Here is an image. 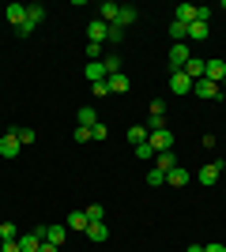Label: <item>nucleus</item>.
<instances>
[{"label": "nucleus", "mask_w": 226, "mask_h": 252, "mask_svg": "<svg viewBox=\"0 0 226 252\" xmlns=\"http://www.w3.org/2000/svg\"><path fill=\"white\" fill-rule=\"evenodd\" d=\"M0 241H19V226H15V222H4V226H0Z\"/></svg>", "instance_id": "26"}, {"label": "nucleus", "mask_w": 226, "mask_h": 252, "mask_svg": "<svg viewBox=\"0 0 226 252\" xmlns=\"http://www.w3.org/2000/svg\"><path fill=\"white\" fill-rule=\"evenodd\" d=\"M173 19L196 23V19H200V8H196V4H177V8H173Z\"/></svg>", "instance_id": "13"}, {"label": "nucleus", "mask_w": 226, "mask_h": 252, "mask_svg": "<svg viewBox=\"0 0 226 252\" xmlns=\"http://www.w3.org/2000/svg\"><path fill=\"white\" fill-rule=\"evenodd\" d=\"M75 121H79V128H95V125H98V113H95V105H83Z\"/></svg>", "instance_id": "19"}, {"label": "nucleus", "mask_w": 226, "mask_h": 252, "mask_svg": "<svg viewBox=\"0 0 226 252\" xmlns=\"http://www.w3.org/2000/svg\"><path fill=\"white\" fill-rule=\"evenodd\" d=\"M83 75H87V83H91V87H95V83H106V79H109V75H106V64H102V61H87Z\"/></svg>", "instance_id": "4"}, {"label": "nucleus", "mask_w": 226, "mask_h": 252, "mask_svg": "<svg viewBox=\"0 0 226 252\" xmlns=\"http://www.w3.org/2000/svg\"><path fill=\"white\" fill-rule=\"evenodd\" d=\"M72 136H75V143H87V139H95V136H91V128H75Z\"/></svg>", "instance_id": "33"}, {"label": "nucleus", "mask_w": 226, "mask_h": 252, "mask_svg": "<svg viewBox=\"0 0 226 252\" xmlns=\"http://www.w3.org/2000/svg\"><path fill=\"white\" fill-rule=\"evenodd\" d=\"M147 136H151V132L143 125H132L129 128V143H132V147H136V143H147Z\"/></svg>", "instance_id": "25"}, {"label": "nucleus", "mask_w": 226, "mask_h": 252, "mask_svg": "<svg viewBox=\"0 0 226 252\" xmlns=\"http://www.w3.org/2000/svg\"><path fill=\"white\" fill-rule=\"evenodd\" d=\"M132 151H136V158H140V162H155V158H159V151L151 147V143H136Z\"/></svg>", "instance_id": "23"}, {"label": "nucleus", "mask_w": 226, "mask_h": 252, "mask_svg": "<svg viewBox=\"0 0 226 252\" xmlns=\"http://www.w3.org/2000/svg\"><path fill=\"white\" fill-rule=\"evenodd\" d=\"M173 166H177V158H173V151H162V155L155 158V169H162V173H170Z\"/></svg>", "instance_id": "22"}, {"label": "nucleus", "mask_w": 226, "mask_h": 252, "mask_svg": "<svg viewBox=\"0 0 226 252\" xmlns=\"http://www.w3.org/2000/svg\"><path fill=\"white\" fill-rule=\"evenodd\" d=\"M87 57H91V61H102V45H95V42H87Z\"/></svg>", "instance_id": "32"}, {"label": "nucleus", "mask_w": 226, "mask_h": 252, "mask_svg": "<svg viewBox=\"0 0 226 252\" xmlns=\"http://www.w3.org/2000/svg\"><path fill=\"white\" fill-rule=\"evenodd\" d=\"M223 192H226V185H223Z\"/></svg>", "instance_id": "44"}, {"label": "nucleus", "mask_w": 226, "mask_h": 252, "mask_svg": "<svg viewBox=\"0 0 226 252\" xmlns=\"http://www.w3.org/2000/svg\"><path fill=\"white\" fill-rule=\"evenodd\" d=\"M219 91H223V94H226V79H223V83H219Z\"/></svg>", "instance_id": "42"}, {"label": "nucleus", "mask_w": 226, "mask_h": 252, "mask_svg": "<svg viewBox=\"0 0 226 252\" xmlns=\"http://www.w3.org/2000/svg\"><path fill=\"white\" fill-rule=\"evenodd\" d=\"M193 94L211 102V98H223V91H219V83H211V79H196V83H193Z\"/></svg>", "instance_id": "3"}, {"label": "nucleus", "mask_w": 226, "mask_h": 252, "mask_svg": "<svg viewBox=\"0 0 226 252\" xmlns=\"http://www.w3.org/2000/svg\"><path fill=\"white\" fill-rule=\"evenodd\" d=\"M65 237H68V226L65 222H53V226H45V245H65Z\"/></svg>", "instance_id": "8"}, {"label": "nucleus", "mask_w": 226, "mask_h": 252, "mask_svg": "<svg viewBox=\"0 0 226 252\" xmlns=\"http://www.w3.org/2000/svg\"><path fill=\"white\" fill-rule=\"evenodd\" d=\"M185 252H204V245H189V249H185Z\"/></svg>", "instance_id": "39"}, {"label": "nucleus", "mask_w": 226, "mask_h": 252, "mask_svg": "<svg viewBox=\"0 0 226 252\" xmlns=\"http://www.w3.org/2000/svg\"><path fill=\"white\" fill-rule=\"evenodd\" d=\"M189 61H193V49H189V42H181V45H173V49H170V72H181Z\"/></svg>", "instance_id": "1"}, {"label": "nucleus", "mask_w": 226, "mask_h": 252, "mask_svg": "<svg viewBox=\"0 0 226 252\" xmlns=\"http://www.w3.org/2000/svg\"><path fill=\"white\" fill-rule=\"evenodd\" d=\"M0 252H23V249H19V241H4V245H0Z\"/></svg>", "instance_id": "37"}, {"label": "nucleus", "mask_w": 226, "mask_h": 252, "mask_svg": "<svg viewBox=\"0 0 226 252\" xmlns=\"http://www.w3.org/2000/svg\"><path fill=\"white\" fill-rule=\"evenodd\" d=\"M87 237H91V241H106L109 226H106V222H91V226H87Z\"/></svg>", "instance_id": "20"}, {"label": "nucleus", "mask_w": 226, "mask_h": 252, "mask_svg": "<svg viewBox=\"0 0 226 252\" xmlns=\"http://www.w3.org/2000/svg\"><path fill=\"white\" fill-rule=\"evenodd\" d=\"M121 38H125V31H121V27H109V34H106V42H121Z\"/></svg>", "instance_id": "35"}, {"label": "nucleus", "mask_w": 226, "mask_h": 252, "mask_svg": "<svg viewBox=\"0 0 226 252\" xmlns=\"http://www.w3.org/2000/svg\"><path fill=\"white\" fill-rule=\"evenodd\" d=\"M102 64H106V75H117V72H121V57H117V53L102 57Z\"/></svg>", "instance_id": "27"}, {"label": "nucleus", "mask_w": 226, "mask_h": 252, "mask_svg": "<svg viewBox=\"0 0 226 252\" xmlns=\"http://www.w3.org/2000/svg\"><path fill=\"white\" fill-rule=\"evenodd\" d=\"M136 19H140V11L132 8V4H121V11H117V23H113V27H121V31H125V27H132Z\"/></svg>", "instance_id": "12"}, {"label": "nucleus", "mask_w": 226, "mask_h": 252, "mask_svg": "<svg viewBox=\"0 0 226 252\" xmlns=\"http://www.w3.org/2000/svg\"><path fill=\"white\" fill-rule=\"evenodd\" d=\"M106 34H109V23H102V19H91V23H87V38H91L95 45L106 42Z\"/></svg>", "instance_id": "9"}, {"label": "nucleus", "mask_w": 226, "mask_h": 252, "mask_svg": "<svg viewBox=\"0 0 226 252\" xmlns=\"http://www.w3.org/2000/svg\"><path fill=\"white\" fill-rule=\"evenodd\" d=\"M170 38H173V45H181V42H189V23H181V19H173V23H170Z\"/></svg>", "instance_id": "17"}, {"label": "nucleus", "mask_w": 226, "mask_h": 252, "mask_svg": "<svg viewBox=\"0 0 226 252\" xmlns=\"http://www.w3.org/2000/svg\"><path fill=\"white\" fill-rule=\"evenodd\" d=\"M189 42H207V23H189Z\"/></svg>", "instance_id": "21"}, {"label": "nucleus", "mask_w": 226, "mask_h": 252, "mask_svg": "<svg viewBox=\"0 0 226 252\" xmlns=\"http://www.w3.org/2000/svg\"><path fill=\"white\" fill-rule=\"evenodd\" d=\"M91 91H95V98H106V94H109V87H106V83H95Z\"/></svg>", "instance_id": "36"}, {"label": "nucleus", "mask_w": 226, "mask_h": 252, "mask_svg": "<svg viewBox=\"0 0 226 252\" xmlns=\"http://www.w3.org/2000/svg\"><path fill=\"white\" fill-rule=\"evenodd\" d=\"M106 87H109V94H129L132 79H129L125 72H117V75H109V79H106Z\"/></svg>", "instance_id": "11"}, {"label": "nucleus", "mask_w": 226, "mask_h": 252, "mask_svg": "<svg viewBox=\"0 0 226 252\" xmlns=\"http://www.w3.org/2000/svg\"><path fill=\"white\" fill-rule=\"evenodd\" d=\"M106 219V211L98 207V203H91V207H87V222H102Z\"/></svg>", "instance_id": "30"}, {"label": "nucleus", "mask_w": 226, "mask_h": 252, "mask_svg": "<svg viewBox=\"0 0 226 252\" xmlns=\"http://www.w3.org/2000/svg\"><path fill=\"white\" fill-rule=\"evenodd\" d=\"M196 177H200V185H204V189H211V185H219V177H223V173H219V162H204Z\"/></svg>", "instance_id": "5"}, {"label": "nucleus", "mask_w": 226, "mask_h": 252, "mask_svg": "<svg viewBox=\"0 0 226 252\" xmlns=\"http://www.w3.org/2000/svg\"><path fill=\"white\" fill-rule=\"evenodd\" d=\"M42 19H45V8H42V4H27V23H31V27H38Z\"/></svg>", "instance_id": "24"}, {"label": "nucleus", "mask_w": 226, "mask_h": 252, "mask_svg": "<svg viewBox=\"0 0 226 252\" xmlns=\"http://www.w3.org/2000/svg\"><path fill=\"white\" fill-rule=\"evenodd\" d=\"M91 136H95V139H106V136H109V128H106V125H102V121H98V125H95V128H91Z\"/></svg>", "instance_id": "34"}, {"label": "nucleus", "mask_w": 226, "mask_h": 252, "mask_svg": "<svg viewBox=\"0 0 226 252\" xmlns=\"http://www.w3.org/2000/svg\"><path fill=\"white\" fill-rule=\"evenodd\" d=\"M170 87H173V94H189V91H193V79H189L185 72H173L170 75Z\"/></svg>", "instance_id": "16"}, {"label": "nucleus", "mask_w": 226, "mask_h": 252, "mask_svg": "<svg viewBox=\"0 0 226 252\" xmlns=\"http://www.w3.org/2000/svg\"><path fill=\"white\" fill-rule=\"evenodd\" d=\"M147 143L159 151V155H162V151H173V136H170V128H162V132H151Z\"/></svg>", "instance_id": "6"}, {"label": "nucleus", "mask_w": 226, "mask_h": 252, "mask_svg": "<svg viewBox=\"0 0 226 252\" xmlns=\"http://www.w3.org/2000/svg\"><path fill=\"white\" fill-rule=\"evenodd\" d=\"M38 252H57V245H42V249H38Z\"/></svg>", "instance_id": "40"}, {"label": "nucleus", "mask_w": 226, "mask_h": 252, "mask_svg": "<svg viewBox=\"0 0 226 252\" xmlns=\"http://www.w3.org/2000/svg\"><path fill=\"white\" fill-rule=\"evenodd\" d=\"M147 185H166V173L151 166V169H147Z\"/></svg>", "instance_id": "31"}, {"label": "nucleus", "mask_w": 226, "mask_h": 252, "mask_svg": "<svg viewBox=\"0 0 226 252\" xmlns=\"http://www.w3.org/2000/svg\"><path fill=\"white\" fill-rule=\"evenodd\" d=\"M23 151V143H19V136H15V128H8L4 136H0V155L4 158H15Z\"/></svg>", "instance_id": "2"}, {"label": "nucleus", "mask_w": 226, "mask_h": 252, "mask_svg": "<svg viewBox=\"0 0 226 252\" xmlns=\"http://www.w3.org/2000/svg\"><path fill=\"white\" fill-rule=\"evenodd\" d=\"M15 136H19V143L27 147V143H34V139H38V132H34V128H15Z\"/></svg>", "instance_id": "29"}, {"label": "nucleus", "mask_w": 226, "mask_h": 252, "mask_svg": "<svg viewBox=\"0 0 226 252\" xmlns=\"http://www.w3.org/2000/svg\"><path fill=\"white\" fill-rule=\"evenodd\" d=\"M189 181H193V173H189L185 166H173L170 173H166V185H170V189H185Z\"/></svg>", "instance_id": "10"}, {"label": "nucleus", "mask_w": 226, "mask_h": 252, "mask_svg": "<svg viewBox=\"0 0 226 252\" xmlns=\"http://www.w3.org/2000/svg\"><path fill=\"white\" fill-rule=\"evenodd\" d=\"M204 252H226V245H219V241H211V245H204Z\"/></svg>", "instance_id": "38"}, {"label": "nucleus", "mask_w": 226, "mask_h": 252, "mask_svg": "<svg viewBox=\"0 0 226 252\" xmlns=\"http://www.w3.org/2000/svg\"><path fill=\"white\" fill-rule=\"evenodd\" d=\"M65 226L75 230V233H87V226H91V222H87V211H72V215L65 219Z\"/></svg>", "instance_id": "15"}, {"label": "nucleus", "mask_w": 226, "mask_h": 252, "mask_svg": "<svg viewBox=\"0 0 226 252\" xmlns=\"http://www.w3.org/2000/svg\"><path fill=\"white\" fill-rule=\"evenodd\" d=\"M166 128V113H151L147 117V132H162Z\"/></svg>", "instance_id": "28"}, {"label": "nucleus", "mask_w": 226, "mask_h": 252, "mask_svg": "<svg viewBox=\"0 0 226 252\" xmlns=\"http://www.w3.org/2000/svg\"><path fill=\"white\" fill-rule=\"evenodd\" d=\"M4 15H8V23L15 27V31L27 23V8H23V4H8V8H4Z\"/></svg>", "instance_id": "14"}, {"label": "nucleus", "mask_w": 226, "mask_h": 252, "mask_svg": "<svg viewBox=\"0 0 226 252\" xmlns=\"http://www.w3.org/2000/svg\"><path fill=\"white\" fill-rule=\"evenodd\" d=\"M219 173H226V162H219Z\"/></svg>", "instance_id": "41"}, {"label": "nucleus", "mask_w": 226, "mask_h": 252, "mask_svg": "<svg viewBox=\"0 0 226 252\" xmlns=\"http://www.w3.org/2000/svg\"><path fill=\"white\" fill-rule=\"evenodd\" d=\"M223 64H226V57H223Z\"/></svg>", "instance_id": "43"}, {"label": "nucleus", "mask_w": 226, "mask_h": 252, "mask_svg": "<svg viewBox=\"0 0 226 252\" xmlns=\"http://www.w3.org/2000/svg\"><path fill=\"white\" fill-rule=\"evenodd\" d=\"M204 64H207V61H200V57H193V61L185 64L181 72H185V75H189V79H193V83H196V79H204Z\"/></svg>", "instance_id": "18"}, {"label": "nucleus", "mask_w": 226, "mask_h": 252, "mask_svg": "<svg viewBox=\"0 0 226 252\" xmlns=\"http://www.w3.org/2000/svg\"><path fill=\"white\" fill-rule=\"evenodd\" d=\"M204 79H211V83H223V79H226V64H223V57H215V61H207V64H204Z\"/></svg>", "instance_id": "7"}]
</instances>
